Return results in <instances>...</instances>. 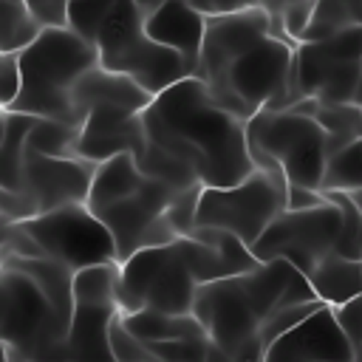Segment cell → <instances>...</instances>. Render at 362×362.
<instances>
[{
  "mask_svg": "<svg viewBox=\"0 0 362 362\" xmlns=\"http://www.w3.org/2000/svg\"><path fill=\"white\" fill-rule=\"evenodd\" d=\"M322 189H345V192L362 189V139L328 161Z\"/></svg>",
  "mask_w": 362,
  "mask_h": 362,
  "instance_id": "26",
  "label": "cell"
},
{
  "mask_svg": "<svg viewBox=\"0 0 362 362\" xmlns=\"http://www.w3.org/2000/svg\"><path fill=\"white\" fill-rule=\"evenodd\" d=\"M23 3L42 28H65L71 20V0H17Z\"/></svg>",
  "mask_w": 362,
  "mask_h": 362,
  "instance_id": "31",
  "label": "cell"
},
{
  "mask_svg": "<svg viewBox=\"0 0 362 362\" xmlns=\"http://www.w3.org/2000/svg\"><path fill=\"white\" fill-rule=\"evenodd\" d=\"M3 255L14 257H45L42 246L31 238L23 223H3Z\"/></svg>",
  "mask_w": 362,
  "mask_h": 362,
  "instance_id": "30",
  "label": "cell"
},
{
  "mask_svg": "<svg viewBox=\"0 0 362 362\" xmlns=\"http://www.w3.org/2000/svg\"><path fill=\"white\" fill-rule=\"evenodd\" d=\"M339 232L342 209L334 201H325L311 209H283L252 246V252L260 263L277 257L288 260L308 277V272L337 249Z\"/></svg>",
  "mask_w": 362,
  "mask_h": 362,
  "instance_id": "13",
  "label": "cell"
},
{
  "mask_svg": "<svg viewBox=\"0 0 362 362\" xmlns=\"http://www.w3.org/2000/svg\"><path fill=\"white\" fill-rule=\"evenodd\" d=\"M3 362H25V359H20L17 354H11V351H6V348H3Z\"/></svg>",
  "mask_w": 362,
  "mask_h": 362,
  "instance_id": "40",
  "label": "cell"
},
{
  "mask_svg": "<svg viewBox=\"0 0 362 362\" xmlns=\"http://www.w3.org/2000/svg\"><path fill=\"white\" fill-rule=\"evenodd\" d=\"M45 28L40 20L17 0H0V51H23L28 48Z\"/></svg>",
  "mask_w": 362,
  "mask_h": 362,
  "instance_id": "24",
  "label": "cell"
},
{
  "mask_svg": "<svg viewBox=\"0 0 362 362\" xmlns=\"http://www.w3.org/2000/svg\"><path fill=\"white\" fill-rule=\"evenodd\" d=\"M144 127L150 144L187 164L204 187H232L255 173L246 122L221 107L198 76L153 96Z\"/></svg>",
  "mask_w": 362,
  "mask_h": 362,
  "instance_id": "3",
  "label": "cell"
},
{
  "mask_svg": "<svg viewBox=\"0 0 362 362\" xmlns=\"http://www.w3.org/2000/svg\"><path fill=\"white\" fill-rule=\"evenodd\" d=\"M291 107L308 113L311 119H317L322 124V130L328 133V156L331 158L362 139V107H356L351 102H325V99L305 96Z\"/></svg>",
  "mask_w": 362,
  "mask_h": 362,
  "instance_id": "21",
  "label": "cell"
},
{
  "mask_svg": "<svg viewBox=\"0 0 362 362\" xmlns=\"http://www.w3.org/2000/svg\"><path fill=\"white\" fill-rule=\"evenodd\" d=\"M110 351H113V359L116 362H156V356L150 354V348L124 325L122 314L110 325Z\"/></svg>",
  "mask_w": 362,
  "mask_h": 362,
  "instance_id": "28",
  "label": "cell"
},
{
  "mask_svg": "<svg viewBox=\"0 0 362 362\" xmlns=\"http://www.w3.org/2000/svg\"><path fill=\"white\" fill-rule=\"evenodd\" d=\"M308 283L325 305L342 308L362 294V260L331 252L308 272Z\"/></svg>",
  "mask_w": 362,
  "mask_h": 362,
  "instance_id": "20",
  "label": "cell"
},
{
  "mask_svg": "<svg viewBox=\"0 0 362 362\" xmlns=\"http://www.w3.org/2000/svg\"><path fill=\"white\" fill-rule=\"evenodd\" d=\"M156 362H198L209 354V337H189V339H167V342H144Z\"/></svg>",
  "mask_w": 362,
  "mask_h": 362,
  "instance_id": "27",
  "label": "cell"
},
{
  "mask_svg": "<svg viewBox=\"0 0 362 362\" xmlns=\"http://www.w3.org/2000/svg\"><path fill=\"white\" fill-rule=\"evenodd\" d=\"M79 124L59 122V119H37L28 133V150L45 156H76Z\"/></svg>",
  "mask_w": 362,
  "mask_h": 362,
  "instance_id": "25",
  "label": "cell"
},
{
  "mask_svg": "<svg viewBox=\"0 0 362 362\" xmlns=\"http://www.w3.org/2000/svg\"><path fill=\"white\" fill-rule=\"evenodd\" d=\"M351 105L362 107V71H359V79H356V88H354V99H351Z\"/></svg>",
  "mask_w": 362,
  "mask_h": 362,
  "instance_id": "39",
  "label": "cell"
},
{
  "mask_svg": "<svg viewBox=\"0 0 362 362\" xmlns=\"http://www.w3.org/2000/svg\"><path fill=\"white\" fill-rule=\"evenodd\" d=\"M325 303L288 260H263L252 272L198 286L192 314L206 337L235 359L260 362L274 339Z\"/></svg>",
  "mask_w": 362,
  "mask_h": 362,
  "instance_id": "1",
  "label": "cell"
},
{
  "mask_svg": "<svg viewBox=\"0 0 362 362\" xmlns=\"http://www.w3.org/2000/svg\"><path fill=\"white\" fill-rule=\"evenodd\" d=\"M294 42L274 34L272 14L257 6L209 17L198 57V79L212 99L246 124L263 110H280L294 71Z\"/></svg>",
  "mask_w": 362,
  "mask_h": 362,
  "instance_id": "2",
  "label": "cell"
},
{
  "mask_svg": "<svg viewBox=\"0 0 362 362\" xmlns=\"http://www.w3.org/2000/svg\"><path fill=\"white\" fill-rule=\"evenodd\" d=\"M62 362H88V359H62ZM110 362H116V359H110Z\"/></svg>",
  "mask_w": 362,
  "mask_h": 362,
  "instance_id": "41",
  "label": "cell"
},
{
  "mask_svg": "<svg viewBox=\"0 0 362 362\" xmlns=\"http://www.w3.org/2000/svg\"><path fill=\"white\" fill-rule=\"evenodd\" d=\"M40 116L3 110V136H0V189H20L28 133Z\"/></svg>",
  "mask_w": 362,
  "mask_h": 362,
  "instance_id": "22",
  "label": "cell"
},
{
  "mask_svg": "<svg viewBox=\"0 0 362 362\" xmlns=\"http://www.w3.org/2000/svg\"><path fill=\"white\" fill-rule=\"evenodd\" d=\"M206 20L209 17H204L189 0H167L156 11L147 14L144 25H147V34L158 45H167L198 65L204 34H206Z\"/></svg>",
  "mask_w": 362,
  "mask_h": 362,
  "instance_id": "18",
  "label": "cell"
},
{
  "mask_svg": "<svg viewBox=\"0 0 362 362\" xmlns=\"http://www.w3.org/2000/svg\"><path fill=\"white\" fill-rule=\"evenodd\" d=\"M119 314V263H102L76 272L74 320L62 359L110 362V325Z\"/></svg>",
  "mask_w": 362,
  "mask_h": 362,
  "instance_id": "12",
  "label": "cell"
},
{
  "mask_svg": "<svg viewBox=\"0 0 362 362\" xmlns=\"http://www.w3.org/2000/svg\"><path fill=\"white\" fill-rule=\"evenodd\" d=\"M291 3H297V0H260V6H263L272 17H277V14H280L286 6H291Z\"/></svg>",
  "mask_w": 362,
  "mask_h": 362,
  "instance_id": "37",
  "label": "cell"
},
{
  "mask_svg": "<svg viewBox=\"0 0 362 362\" xmlns=\"http://www.w3.org/2000/svg\"><path fill=\"white\" fill-rule=\"evenodd\" d=\"M204 17H226V14H238L246 8H257L260 0H189Z\"/></svg>",
  "mask_w": 362,
  "mask_h": 362,
  "instance_id": "34",
  "label": "cell"
},
{
  "mask_svg": "<svg viewBox=\"0 0 362 362\" xmlns=\"http://www.w3.org/2000/svg\"><path fill=\"white\" fill-rule=\"evenodd\" d=\"M356 351L337 311L322 305L269 345L260 362H354Z\"/></svg>",
  "mask_w": 362,
  "mask_h": 362,
  "instance_id": "16",
  "label": "cell"
},
{
  "mask_svg": "<svg viewBox=\"0 0 362 362\" xmlns=\"http://www.w3.org/2000/svg\"><path fill=\"white\" fill-rule=\"evenodd\" d=\"M96 161L79 156H45L25 150L20 189L37 204L40 215L71 204H88Z\"/></svg>",
  "mask_w": 362,
  "mask_h": 362,
  "instance_id": "14",
  "label": "cell"
},
{
  "mask_svg": "<svg viewBox=\"0 0 362 362\" xmlns=\"http://www.w3.org/2000/svg\"><path fill=\"white\" fill-rule=\"evenodd\" d=\"M362 71V25H348L325 40H305L294 48V71L288 96L280 110H288L305 96L325 102H351Z\"/></svg>",
  "mask_w": 362,
  "mask_h": 362,
  "instance_id": "10",
  "label": "cell"
},
{
  "mask_svg": "<svg viewBox=\"0 0 362 362\" xmlns=\"http://www.w3.org/2000/svg\"><path fill=\"white\" fill-rule=\"evenodd\" d=\"M124 325L141 339V342H167V339H189V337H206L201 320L195 314H170V311H133L122 314Z\"/></svg>",
  "mask_w": 362,
  "mask_h": 362,
  "instance_id": "23",
  "label": "cell"
},
{
  "mask_svg": "<svg viewBox=\"0 0 362 362\" xmlns=\"http://www.w3.org/2000/svg\"><path fill=\"white\" fill-rule=\"evenodd\" d=\"M325 192L322 189H311L303 184H288V198H286V209H311L325 204Z\"/></svg>",
  "mask_w": 362,
  "mask_h": 362,
  "instance_id": "35",
  "label": "cell"
},
{
  "mask_svg": "<svg viewBox=\"0 0 362 362\" xmlns=\"http://www.w3.org/2000/svg\"><path fill=\"white\" fill-rule=\"evenodd\" d=\"M136 3L141 6V11H144V14H150V11H156V8H158L161 3H167V0H136Z\"/></svg>",
  "mask_w": 362,
  "mask_h": 362,
  "instance_id": "38",
  "label": "cell"
},
{
  "mask_svg": "<svg viewBox=\"0 0 362 362\" xmlns=\"http://www.w3.org/2000/svg\"><path fill=\"white\" fill-rule=\"evenodd\" d=\"M99 65V48L71 25L45 28L20 51L23 90L8 110L79 124L74 107L76 82Z\"/></svg>",
  "mask_w": 362,
  "mask_h": 362,
  "instance_id": "4",
  "label": "cell"
},
{
  "mask_svg": "<svg viewBox=\"0 0 362 362\" xmlns=\"http://www.w3.org/2000/svg\"><path fill=\"white\" fill-rule=\"evenodd\" d=\"M178 246L198 286L252 272L260 263L252 246H246L238 235L215 226H195L192 235L178 238Z\"/></svg>",
  "mask_w": 362,
  "mask_h": 362,
  "instance_id": "17",
  "label": "cell"
},
{
  "mask_svg": "<svg viewBox=\"0 0 362 362\" xmlns=\"http://www.w3.org/2000/svg\"><path fill=\"white\" fill-rule=\"evenodd\" d=\"M288 178L257 170L232 187H204L198 198V226H215L255 246L269 223L286 209Z\"/></svg>",
  "mask_w": 362,
  "mask_h": 362,
  "instance_id": "9",
  "label": "cell"
},
{
  "mask_svg": "<svg viewBox=\"0 0 362 362\" xmlns=\"http://www.w3.org/2000/svg\"><path fill=\"white\" fill-rule=\"evenodd\" d=\"M147 150V127H144V110H133L124 105H93L82 124H79V141L76 156L88 161H107L119 153L136 156V161Z\"/></svg>",
  "mask_w": 362,
  "mask_h": 362,
  "instance_id": "15",
  "label": "cell"
},
{
  "mask_svg": "<svg viewBox=\"0 0 362 362\" xmlns=\"http://www.w3.org/2000/svg\"><path fill=\"white\" fill-rule=\"evenodd\" d=\"M23 226L42 246L45 257L59 260L74 272L102 263H119V246L110 229L88 204H71L42 212L31 221H23Z\"/></svg>",
  "mask_w": 362,
  "mask_h": 362,
  "instance_id": "11",
  "label": "cell"
},
{
  "mask_svg": "<svg viewBox=\"0 0 362 362\" xmlns=\"http://www.w3.org/2000/svg\"><path fill=\"white\" fill-rule=\"evenodd\" d=\"M0 212H3V223H23V221H31L40 215L37 204L23 189H3Z\"/></svg>",
  "mask_w": 362,
  "mask_h": 362,
  "instance_id": "32",
  "label": "cell"
},
{
  "mask_svg": "<svg viewBox=\"0 0 362 362\" xmlns=\"http://www.w3.org/2000/svg\"><path fill=\"white\" fill-rule=\"evenodd\" d=\"M354 362H356V359H354Z\"/></svg>",
  "mask_w": 362,
  "mask_h": 362,
  "instance_id": "42",
  "label": "cell"
},
{
  "mask_svg": "<svg viewBox=\"0 0 362 362\" xmlns=\"http://www.w3.org/2000/svg\"><path fill=\"white\" fill-rule=\"evenodd\" d=\"M198 280L189 272L178 240L167 246H147L119 263V308L192 314Z\"/></svg>",
  "mask_w": 362,
  "mask_h": 362,
  "instance_id": "7",
  "label": "cell"
},
{
  "mask_svg": "<svg viewBox=\"0 0 362 362\" xmlns=\"http://www.w3.org/2000/svg\"><path fill=\"white\" fill-rule=\"evenodd\" d=\"M102 102L124 105V107H133V110H147V105L153 102V93L144 90L136 79L96 65V68H90V71L76 82V90H74V107H76L79 124H82L85 113H88L93 105H102Z\"/></svg>",
  "mask_w": 362,
  "mask_h": 362,
  "instance_id": "19",
  "label": "cell"
},
{
  "mask_svg": "<svg viewBox=\"0 0 362 362\" xmlns=\"http://www.w3.org/2000/svg\"><path fill=\"white\" fill-rule=\"evenodd\" d=\"M198 362H243V359H235V356H229L226 351H221L215 342H212V348H209V354L204 356V359H198Z\"/></svg>",
  "mask_w": 362,
  "mask_h": 362,
  "instance_id": "36",
  "label": "cell"
},
{
  "mask_svg": "<svg viewBox=\"0 0 362 362\" xmlns=\"http://www.w3.org/2000/svg\"><path fill=\"white\" fill-rule=\"evenodd\" d=\"M147 14L136 0H116L99 20L90 42L99 48V65L136 79L144 90L158 96L175 82L195 76L198 65L178 51L158 45L147 34Z\"/></svg>",
  "mask_w": 362,
  "mask_h": 362,
  "instance_id": "5",
  "label": "cell"
},
{
  "mask_svg": "<svg viewBox=\"0 0 362 362\" xmlns=\"http://www.w3.org/2000/svg\"><path fill=\"white\" fill-rule=\"evenodd\" d=\"M23 90V68H20V54L6 51L0 57V107L8 110Z\"/></svg>",
  "mask_w": 362,
  "mask_h": 362,
  "instance_id": "29",
  "label": "cell"
},
{
  "mask_svg": "<svg viewBox=\"0 0 362 362\" xmlns=\"http://www.w3.org/2000/svg\"><path fill=\"white\" fill-rule=\"evenodd\" d=\"M0 339L25 362H62L71 322L25 272L3 263L0 272Z\"/></svg>",
  "mask_w": 362,
  "mask_h": 362,
  "instance_id": "6",
  "label": "cell"
},
{
  "mask_svg": "<svg viewBox=\"0 0 362 362\" xmlns=\"http://www.w3.org/2000/svg\"><path fill=\"white\" fill-rule=\"evenodd\" d=\"M342 328L348 331L351 342H354V351H362V294L354 297L351 303H345L342 308H334Z\"/></svg>",
  "mask_w": 362,
  "mask_h": 362,
  "instance_id": "33",
  "label": "cell"
},
{
  "mask_svg": "<svg viewBox=\"0 0 362 362\" xmlns=\"http://www.w3.org/2000/svg\"><path fill=\"white\" fill-rule=\"evenodd\" d=\"M249 147L269 153L288 184L322 189L328 173V133L303 110H263L249 124Z\"/></svg>",
  "mask_w": 362,
  "mask_h": 362,
  "instance_id": "8",
  "label": "cell"
}]
</instances>
